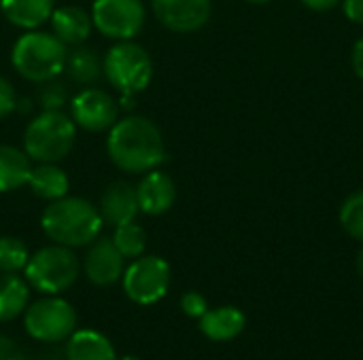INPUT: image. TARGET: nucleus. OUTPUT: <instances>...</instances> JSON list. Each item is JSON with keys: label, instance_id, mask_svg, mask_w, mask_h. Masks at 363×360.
<instances>
[{"label": "nucleus", "instance_id": "obj_1", "mask_svg": "<svg viewBox=\"0 0 363 360\" xmlns=\"http://www.w3.org/2000/svg\"><path fill=\"white\" fill-rule=\"evenodd\" d=\"M106 153L125 174H147L166 161V144L160 127L140 115L117 119L106 138Z\"/></svg>", "mask_w": 363, "mask_h": 360}, {"label": "nucleus", "instance_id": "obj_2", "mask_svg": "<svg viewBox=\"0 0 363 360\" xmlns=\"http://www.w3.org/2000/svg\"><path fill=\"white\" fill-rule=\"evenodd\" d=\"M102 216L98 206L83 197L64 195L43 210L40 227L45 236L53 244H62L68 248L89 246L102 231Z\"/></svg>", "mask_w": 363, "mask_h": 360}, {"label": "nucleus", "instance_id": "obj_3", "mask_svg": "<svg viewBox=\"0 0 363 360\" xmlns=\"http://www.w3.org/2000/svg\"><path fill=\"white\" fill-rule=\"evenodd\" d=\"M68 47L53 32L28 30L11 51V64L19 76L32 83H47L64 72Z\"/></svg>", "mask_w": 363, "mask_h": 360}, {"label": "nucleus", "instance_id": "obj_4", "mask_svg": "<svg viewBox=\"0 0 363 360\" xmlns=\"http://www.w3.org/2000/svg\"><path fill=\"white\" fill-rule=\"evenodd\" d=\"M77 125L62 110H43L34 117L23 134V151L38 163H57L74 146Z\"/></svg>", "mask_w": 363, "mask_h": 360}, {"label": "nucleus", "instance_id": "obj_5", "mask_svg": "<svg viewBox=\"0 0 363 360\" xmlns=\"http://www.w3.org/2000/svg\"><path fill=\"white\" fill-rule=\"evenodd\" d=\"M81 272V263L72 248L51 244L30 255L23 269L26 282L43 295H60L70 289Z\"/></svg>", "mask_w": 363, "mask_h": 360}, {"label": "nucleus", "instance_id": "obj_6", "mask_svg": "<svg viewBox=\"0 0 363 360\" xmlns=\"http://www.w3.org/2000/svg\"><path fill=\"white\" fill-rule=\"evenodd\" d=\"M104 76L121 95H136L153 79V59L134 40H117L104 55Z\"/></svg>", "mask_w": 363, "mask_h": 360}, {"label": "nucleus", "instance_id": "obj_7", "mask_svg": "<svg viewBox=\"0 0 363 360\" xmlns=\"http://www.w3.org/2000/svg\"><path fill=\"white\" fill-rule=\"evenodd\" d=\"M23 327L36 342L60 344L77 331V312L66 299L47 295L26 308Z\"/></svg>", "mask_w": 363, "mask_h": 360}, {"label": "nucleus", "instance_id": "obj_8", "mask_svg": "<svg viewBox=\"0 0 363 360\" xmlns=\"http://www.w3.org/2000/svg\"><path fill=\"white\" fill-rule=\"evenodd\" d=\"M123 293L130 301L138 306H151L157 303L170 286V265L155 255L138 257L134 259L123 276Z\"/></svg>", "mask_w": 363, "mask_h": 360}, {"label": "nucleus", "instance_id": "obj_9", "mask_svg": "<svg viewBox=\"0 0 363 360\" xmlns=\"http://www.w3.org/2000/svg\"><path fill=\"white\" fill-rule=\"evenodd\" d=\"M147 11L143 0H94V28L113 40H132L145 25Z\"/></svg>", "mask_w": 363, "mask_h": 360}, {"label": "nucleus", "instance_id": "obj_10", "mask_svg": "<svg viewBox=\"0 0 363 360\" xmlns=\"http://www.w3.org/2000/svg\"><path fill=\"white\" fill-rule=\"evenodd\" d=\"M119 102L104 89L85 87L70 100V119L77 127L98 134L117 123Z\"/></svg>", "mask_w": 363, "mask_h": 360}, {"label": "nucleus", "instance_id": "obj_11", "mask_svg": "<svg viewBox=\"0 0 363 360\" xmlns=\"http://www.w3.org/2000/svg\"><path fill=\"white\" fill-rule=\"evenodd\" d=\"M157 21L179 34L196 32L211 19V0H151Z\"/></svg>", "mask_w": 363, "mask_h": 360}, {"label": "nucleus", "instance_id": "obj_12", "mask_svg": "<svg viewBox=\"0 0 363 360\" xmlns=\"http://www.w3.org/2000/svg\"><path fill=\"white\" fill-rule=\"evenodd\" d=\"M83 269L94 286H113L125 272V257L111 238H96L85 252Z\"/></svg>", "mask_w": 363, "mask_h": 360}, {"label": "nucleus", "instance_id": "obj_13", "mask_svg": "<svg viewBox=\"0 0 363 360\" xmlns=\"http://www.w3.org/2000/svg\"><path fill=\"white\" fill-rule=\"evenodd\" d=\"M98 212L102 221L111 227H119L125 223H132L136 214L140 212L138 197H136V187L123 180L111 182L98 199Z\"/></svg>", "mask_w": 363, "mask_h": 360}, {"label": "nucleus", "instance_id": "obj_14", "mask_svg": "<svg viewBox=\"0 0 363 360\" xmlns=\"http://www.w3.org/2000/svg\"><path fill=\"white\" fill-rule=\"evenodd\" d=\"M136 197H138L140 212L149 216H160L174 206V199H177L174 180L166 172L151 170L143 174L136 187Z\"/></svg>", "mask_w": 363, "mask_h": 360}, {"label": "nucleus", "instance_id": "obj_15", "mask_svg": "<svg viewBox=\"0 0 363 360\" xmlns=\"http://www.w3.org/2000/svg\"><path fill=\"white\" fill-rule=\"evenodd\" d=\"M91 28H94L91 13H87L79 4H64V6L53 8L51 13V32L66 47L83 45L89 38Z\"/></svg>", "mask_w": 363, "mask_h": 360}, {"label": "nucleus", "instance_id": "obj_16", "mask_svg": "<svg viewBox=\"0 0 363 360\" xmlns=\"http://www.w3.org/2000/svg\"><path fill=\"white\" fill-rule=\"evenodd\" d=\"M247 318L238 308L223 306L215 310H206V314L200 318V331L211 342H230L236 339L245 331Z\"/></svg>", "mask_w": 363, "mask_h": 360}, {"label": "nucleus", "instance_id": "obj_17", "mask_svg": "<svg viewBox=\"0 0 363 360\" xmlns=\"http://www.w3.org/2000/svg\"><path fill=\"white\" fill-rule=\"evenodd\" d=\"M66 360H117L115 348L102 333L94 329L74 331L66 339Z\"/></svg>", "mask_w": 363, "mask_h": 360}, {"label": "nucleus", "instance_id": "obj_18", "mask_svg": "<svg viewBox=\"0 0 363 360\" xmlns=\"http://www.w3.org/2000/svg\"><path fill=\"white\" fill-rule=\"evenodd\" d=\"M53 8V0H0L4 19L21 30H36L51 19Z\"/></svg>", "mask_w": 363, "mask_h": 360}, {"label": "nucleus", "instance_id": "obj_19", "mask_svg": "<svg viewBox=\"0 0 363 360\" xmlns=\"http://www.w3.org/2000/svg\"><path fill=\"white\" fill-rule=\"evenodd\" d=\"M64 72L77 85H94L104 76V62L94 47H87L83 42L68 51Z\"/></svg>", "mask_w": 363, "mask_h": 360}, {"label": "nucleus", "instance_id": "obj_20", "mask_svg": "<svg viewBox=\"0 0 363 360\" xmlns=\"http://www.w3.org/2000/svg\"><path fill=\"white\" fill-rule=\"evenodd\" d=\"M32 159L26 151L11 144H0V193H9L28 185Z\"/></svg>", "mask_w": 363, "mask_h": 360}, {"label": "nucleus", "instance_id": "obj_21", "mask_svg": "<svg viewBox=\"0 0 363 360\" xmlns=\"http://www.w3.org/2000/svg\"><path fill=\"white\" fill-rule=\"evenodd\" d=\"M28 187L38 199L55 202V199L68 195L70 180H68L66 172L60 166H55V163H38L30 172Z\"/></svg>", "mask_w": 363, "mask_h": 360}, {"label": "nucleus", "instance_id": "obj_22", "mask_svg": "<svg viewBox=\"0 0 363 360\" xmlns=\"http://www.w3.org/2000/svg\"><path fill=\"white\" fill-rule=\"evenodd\" d=\"M30 284L17 274H0V323H11L28 308Z\"/></svg>", "mask_w": 363, "mask_h": 360}, {"label": "nucleus", "instance_id": "obj_23", "mask_svg": "<svg viewBox=\"0 0 363 360\" xmlns=\"http://www.w3.org/2000/svg\"><path fill=\"white\" fill-rule=\"evenodd\" d=\"M111 240L125 259H138V257H143V252L147 248V233L134 221L115 227V233Z\"/></svg>", "mask_w": 363, "mask_h": 360}, {"label": "nucleus", "instance_id": "obj_24", "mask_svg": "<svg viewBox=\"0 0 363 360\" xmlns=\"http://www.w3.org/2000/svg\"><path fill=\"white\" fill-rule=\"evenodd\" d=\"M30 259L28 246L13 236L0 238V274H19L26 269Z\"/></svg>", "mask_w": 363, "mask_h": 360}, {"label": "nucleus", "instance_id": "obj_25", "mask_svg": "<svg viewBox=\"0 0 363 360\" xmlns=\"http://www.w3.org/2000/svg\"><path fill=\"white\" fill-rule=\"evenodd\" d=\"M342 229L363 244V189L351 193L340 208Z\"/></svg>", "mask_w": 363, "mask_h": 360}, {"label": "nucleus", "instance_id": "obj_26", "mask_svg": "<svg viewBox=\"0 0 363 360\" xmlns=\"http://www.w3.org/2000/svg\"><path fill=\"white\" fill-rule=\"evenodd\" d=\"M68 102V91L66 85L51 79L47 83H40L38 89V104L43 110H62Z\"/></svg>", "mask_w": 363, "mask_h": 360}, {"label": "nucleus", "instance_id": "obj_27", "mask_svg": "<svg viewBox=\"0 0 363 360\" xmlns=\"http://www.w3.org/2000/svg\"><path fill=\"white\" fill-rule=\"evenodd\" d=\"M181 310H183V314H185V316H189V318H198V320H200V318L206 314L208 303H206L204 295H200V293L191 291V293H185V295L181 297Z\"/></svg>", "mask_w": 363, "mask_h": 360}, {"label": "nucleus", "instance_id": "obj_28", "mask_svg": "<svg viewBox=\"0 0 363 360\" xmlns=\"http://www.w3.org/2000/svg\"><path fill=\"white\" fill-rule=\"evenodd\" d=\"M17 110V93L4 76H0V119L9 117Z\"/></svg>", "mask_w": 363, "mask_h": 360}, {"label": "nucleus", "instance_id": "obj_29", "mask_svg": "<svg viewBox=\"0 0 363 360\" xmlns=\"http://www.w3.org/2000/svg\"><path fill=\"white\" fill-rule=\"evenodd\" d=\"M0 360H26L19 346L6 335H0Z\"/></svg>", "mask_w": 363, "mask_h": 360}, {"label": "nucleus", "instance_id": "obj_30", "mask_svg": "<svg viewBox=\"0 0 363 360\" xmlns=\"http://www.w3.org/2000/svg\"><path fill=\"white\" fill-rule=\"evenodd\" d=\"M340 4H342L345 15L353 23H362L363 25V0H342Z\"/></svg>", "mask_w": 363, "mask_h": 360}, {"label": "nucleus", "instance_id": "obj_31", "mask_svg": "<svg viewBox=\"0 0 363 360\" xmlns=\"http://www.w3.org/2000/svg\"><path fill=\"white\" fill-rule=\"evenodd\" d=\"M351 62H353V70H355V74H357V76L363 81V36L357 40V42H355V47H353Z\"/></svg>", "mask_w": 363, "mask_h": 360}, {"label": "nucleus", "instance_id": "obj_32", "mask_svg": "<svg viewBox=\"0 0 363 360\" xmlns=\"http://www.w3.org/2000/svg\"><path fill=\"white\" fill-rule=\"evenodd\" d=\"M306 8H311V11H319V13H323V11H330V8H334V6H338L342 0H300Z\"/></svg>", "mask_w": 363, "mask_h": 360}, {"label": "nucleus", "instance_id": "obj_33", "mask_svg": "<svg viewBox=\"0 0 363 360\" xmlns=\"http://www.w3.org/2000/svg\"><path fill=\"white\" fill-rule=\"evenodd\" d=\"M355 267H357V274H359V278L363 280V248L357 252V261H355Z\"/></svg>", "mask_w": 363, "mask_h": 360}, {"label": "nucleus", "instance_id": "obj_34", "mask_svg": "<svg viewBox=\"0 0 363 360\" xmlns=\"http://www.w3.org/2000/svg\"><path fill=\"white\" fill-rule=\"evenodd\" d=\"M247 2H251V4H266V2H270V0H247Z\"/></svg>", "mask_w": 363, "mask_h": 360}, {"label": "nucleus", "instance_id": "obj_35", "mask_svg": "<svg viewBox=\"0 0 363 360\" xmlns=\"http://www.w3.org/2000/svg\"><path fill=\"white\" fill-rule=\"evenodd\" d=\"M117 360H140V359H136V356H130V354H128V356H121V359H117Z\"/></svg>", "mask_w": 363, "mask_h": 360}]
</instances>
